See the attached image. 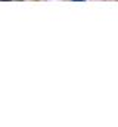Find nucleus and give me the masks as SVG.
I'll return each mask as SVG.
<instances>
[{"label": "nucleus", "mask_w": 118, "mask_h": 127, "mask_svg": "<svg viewBox=\"0 0 118 127\" xmlns=\"http://www.w3.org/2000/svg\"><path fill=\"white\" fill-rule=\"evenodd\" d=\"M74 1H84V0H74Z\"/></svg>", "instance_id": "f257e3e1"}]
</instances>
